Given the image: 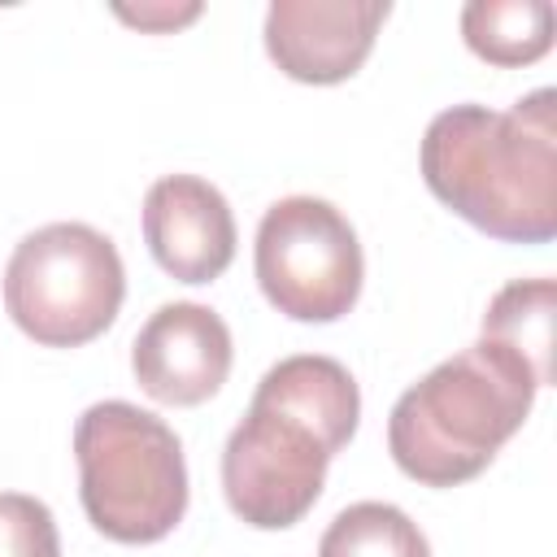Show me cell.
<instances>
[{
	"mask_svg": "<svg viewBox=\"0 0 557 557\" xmlns=\"http://www.w3.org/2000/svg\"><path fill=\"white\" fill-rule=\"evenodd\" d=\"M196 13H200V4H187V9H139V13L117 9V17H126V22H135V26H144V30H165V26L191 22Z\"/></svg>",
	"mask_w": 557,
	"mask_h": 557,
	"instance_id": "cell-15",
	"label": "cell"
},
{
	"mask_svg": "<svg viewBox=\"0 0 557 557\" xmlns=\"http://www.w3.org/2000/svg\"><path fill=\"white\" fill-rule=\"evenodd\" d=\"M0 557H61L57 518L26 492H0Z\"/></svg>",
	"mask_w": 557,
	"mask_h": 557,
	"instance_id": "cell-14",
	"label": "cell"
},
{
	"mask_svg": "<svg viewBox=\"0 0 557 557\" xmlns=\"http://www.w3.org/2000/svg\"><path fill=\"white\" fill-rule=\"evenodd\" d=\"M126 270L109 235L87 222L30 231L4 265V309L44 348H78L104 335L122 309Z\"/></svg>",
	"mask_w": 557,
	"mask_h": 557,
	"instance_id": "cell-4",
	"label": "cell"
},
{
	"mask_svg": "<svg viewBox=\"0 0 557 557\" xmlns=\"http://www.w3.org/2000/svg\"><path fill=\"white\" fill-rule=\"evenodd\" d=\"M422 178L440 205L505 244L557 235V96L540 87L513 109L453 104L422 135Z\"/></svg>",
	"mask_w": 557,
	"mask_h": 557,
	"instance_id": "cell-1",
	"label": "cell"
},
{
	"mask_svg": "<svg viewBox=\"0 0 557 557\" xmlns=\"http://www.w3.org/2000/svg\"><path fill=\"white\" fill-rule=\"evenodd\" d=\"M540 383L500 344L479 339L400 392L387 418L392 461L422 487H457L492 466L527 422Z\"/></svg>",
	"mask_w": 557,
	"mask_h": 557,
	"instance_id": "cell-2",
	"label": "cell"
},
{
	"mask_svg": "<svg viewBox=\"0 0 557 557\" xmlns=\"http://www.w3.org/2000/svg\"><path fill=\"white\" fill-rule=\"evenodd\" d=\"M318 557H431L418 522L387 500H357L331 518Z\"/></svg>",
	"mask_w": 557,
	"mask_h": 557,
	"instance_id": "cell-13",
	"label": "cell"
},
{
	"mask_svg": "<svg viewBox=\"0 0 557 557\" xmlns=\"http://www.w3.org/2000/svg\"><path fill=\"white\" fill-rule=\"evenodd\" d=\"M252 400L300 418L309 431H318V440L331 453H339L352 440L357 418H361L357 379L348 374V366H339L335 357H318V352H296V357H283L278 366H270L261 374Z\"/></svg>",
	"mask_w": 557,
	"mask_h": 557,
	"instance_id": "cell-10",
	"label": "cell"
},
{
	"mask_svg": "<svg viewBox=\"0 0 557 557\" xmlns=\"http://www.w3.org/2000/svg\"><path fill=\"white\" fill-rule=\"evenodd\" d=\"M144 239L170 278L213 283L235 257V218L213 183L165 174L144 196Z\"/></svg>",
	"mask_w": 557,
	"mask_h": 557,
	"instance_id": "cell-9",
	"label": "cell"
},
{
	"mask_svg": "<svg viewBox=\"0 0 557 557\" xmlns=\"http://www.w3.org/2000/svg\"><path fill=\"white\" fill-rule=\"evenodd\" d=\"M231 326L196 300L161 305L131 344L135 383L157 405H200L231 374Z\"/></svg>",
	"mask_w": 557,
	"mask_h": 557,
	"instance_id": "cell-8",
	"label": "cell"
},
{
	"mask_svg": "<svg viewBox=\"0 0 557 557\" xmlns=\"http://www.w3.org/2000/svg\"><path fill=\"white\" fill-rule=\"evenodd\" d=\"M78 500L87 522L117 544H157L187 513L178 435L131 400H100L74 426Z\"/></svg>",
	"mask_w": 557,
	"mask_h": 557,
	"instance_id": "cell-3",
	"label": "cell"
},
{
	"mask_svg": "<svg viewBox=\"0 0 557 557\" xmlns=\"http://www.w3.org/2000/svg\"><path fill=\"white\" fill-rule=\"evenodd\" d=\"M331 448L300 418L248 400L244 422L222 448V492L235 518L257 531L296 527L322 496Z\"/></svg>",
	"mask_w": 557,
	"mask_h": 557,
	"instance_id": "cell-6",
	"label": "cell"
},
{
	"mask_svg": "<svg viewBox=\"0 0 557 557\" xmlns=\"http://www.w3.org/2000/svg\"><path fill=\"white\" fill-rule=\"evenodd\" d=\"M387 13V0H274L265 9V52L287 78L331 87L366 65Z\"/></svg>",
	"mask_w": 557,
	"mask_h": 557,
	"instance_id": "cell-7",
	"label": "cell"
},
{
	"mask_svg": "<svg viewBox=\"0 0 557 557\" xmlns=\"http://www.w3.org/2000/svg\"><path fill=\"white\" fill-rule=\"evenodd\" d=\"M252 265L265 300L292 322L344 318L366 278L352 222L318 196H283L265 209Z\"/></svg>",
	"mask_w": 557,
	"mask_h": 557,
	"instance_id": "cell-5",
	"label": "cell"
},
{
	"mask_svg": "<svg viewBox=\"0 0 557 557\" xmlns=\"http://www.w3.org/2000/svg\"><path fill=\"white\" fill-rule=\"evenodd\" d=\"M557 13L548 0H470L461 9V39L487 65H531L553 48Z\"/></svg>",
	"mask_w": 557,
	"mask_h": 557,
	"instance_id": "cell-11",
	"label": "cell"
},
{
	"mask_svg": "<svg viewBox=\"0 0 557 557\" xmlns=\"http://www.w3.org/2000/svg\"><path fill=\"white\" fill-rule=\"evenodd\" d=\"M553 313L557 283L553 278H513L500 287L483 313V339L509 348L540 387L553 383Z\"/></svg>",
	"mask_w": 557,
	"mask_h": 557,
	"instance_id": "cell-12",
	"label": "cell"
}]
</instances>
